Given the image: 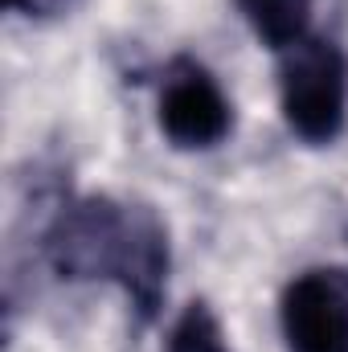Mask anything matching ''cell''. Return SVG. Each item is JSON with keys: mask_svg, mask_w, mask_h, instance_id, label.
<instances>
[{"mask_svg": "<svg viewBox=\"0 0 348 352\" xmlns=\"http://www.w3.org/2000/svg\"><path fill=\"white\" fill-rule=\"evenodd\" d=\"M45 263L66 283H115L152 324L164 307L173 242L164 217L144 201L78 197L62 201L41 234Z\"/></svg>", "mask_w": 348, "mask_h": 352, "instance_id": "cell-1", "label": "cell"}, {"mask_svg": "<svg viewBox=\"0 0 348 352\" xmlns=\"http://www.w3.org/2000/svg\"><path fill=\"white\" fill-rule=\"evenodd\" d=\"M279 111L295 140L328 148L348 127V54L332 37H303L279 62Z\"/></svg>", "mask_w": 348, "mask_h": 352, "instance_id": "cell-2", "label": "cell"}, {"mask_svg": "<svg viewBox=\"0 0 348 352\" xmlns=\"http://www.w3.org/2000/svg\"><path fill=\"white\" fill-rule=\"evenodd\" d=\"M156 119H160V131L173 148L209 152L234 131V102L226 98V90L217 87V78L201 62L176 58L160 82Z\"/></svg>", "mask_w": 348, "mask_h": 352, "instance_id": "cell-3", "label": "cell"}, {"mask_svg": "<svg viewBox=\"0 0 348 352\" xmlns=\"http://www.w3.org/2000/svg\"><path fill=\"white\" fill-rule=\"evenodd\" d=\"M279 328L287 352H348V274L303 270L283 287Z\"/></svg>", "mask_w": 348, "mask_h": 352, "instance_id": "cell-4", "label": "cell"}, {"mask_svg": "<svg viewBox=\"0 0 348 352\" xmlns=\"http://www.w3.org/2000/svg\"><path fill=\"white\" fill-rule=\"evenodd\" d=\"M250 33L266 50L287 54L303 37H312V0H234Z\"/></svg>", "mask_w": 348, "mask_h": 352, "instance_id": "cell-5", "label": "cell"}, {"mask_svg": "<svg viewBox=\"0 0 348 352\" xmlns=\"http://www.w3.org/2000/svg\"><path fill=\"white\" fill-rule=\"evenodd\" d=\"M164 352H230V340H226L221 320L213 316V307L201 303V299H193V303L176 316Z\"/></svg>", "mask_w": 348, "mask_h": 352, "instance_id": "cell-6", "label": "cell"}, {"mask_svg": "<svg viewBox=\"0 0 348 352\" xmlns=\"http://www.w3.org/2000/svg\"><path fill=\"white\" fill-rule=\"evenodd\" d=\"M8 12H21L29 21H50V16H62L70 8H78L83 0H4Z\"/></svg>", "mask_w": 348, "mask_h": 352, "instance_id": "cell-7", "label": "cell"}]
</instances>
